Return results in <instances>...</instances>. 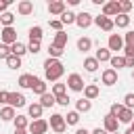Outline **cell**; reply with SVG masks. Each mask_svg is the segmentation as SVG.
Instances as JSON below:
<instances>
[{
	"label": "cell",
	"mask_w": 134,
	"mask_h": 134,
	"mask_svg": "<svg viewBox=\"0 0 134 134\" xmlns=\"http://www.w3.org/2000/svg\"><path fill=\"white\" fill-rule=\"evenodd\" d=\"M63 71H65V67H63V63H61L59 59H46V61H44V73H46V80L57 82V80L63 75Z\"/></svg>",
	"instance_id": "6da1fadb"
},
{
	"label": "cell",
	"mask_w": 134,
	"mask_h": 134,
	"mask_svg": "<svg viewBox=\"0 0 134 134\" xmlns=\"http://www.w3.org/2000/svg\"><path fill=\"white\" fill-rule=\"evenodd\" d=\"M50 128H52L57 134H63V132H65V128H67V124H65V117H63V115H59V113L50 115Z\"/></svg>",
	"instance_id": "7a4b0ae2"
},
{
	"label": "cell",
	"mask_w": 134,
	"mask_h": 134,
	"mask_svg": "<svg viewBox=\"0 0 134 134\" xmlns=\"http://www.w3.org/2000/svg\"><path fill=\"white\" fill-rule=\"evenodd\" d=\"M46 130H48V121L46 119H34L29 124V132L31 134H44Z\"/></svg>",
	"instance_id": "3957f363"
},
{
	"label": "cell",
	"mask_w": 134,
	"mask_h": 134,
	"mask_svg": "<svg viewBox=\"0 0 134 134\" xmlns=\"http://www.w3.org/2000/svg\"><path fill=\"white\" fill-rule=\"evenodd\" d=\"M67 86L71 88V90H75V92H80V90H84V80L77 75V73H71L69 77H67Z\"/></svg>",
	"instance_id": "277c9868"
},
{
	"label": "cell",
	"mask_w": 134,
	"mask_h": 134,
	"mask_svg": "<svg viewBox=\"0 0 134 134\" xmlns=\"http://www.w3.org/2000/svg\"><path fill=\"white\" fill-rule=\"evenodd\" d=\"M6 103H8V107H23L25 105V96L23 94H19V92H8V98H6Z\"/></svg>",
	"instance_id": "5b68a950"
},
{
	"label": "cell",
	"mask_w": 134,
	"mask_h": 134,
	"mask_svg": "<svg viewBox=\"0 0 134 134\" xmlns=\"http://www.w3.org/2000/svg\"><path fill=\"white\" fill-rule=\"evenodd\" d=\"M0 36H2V42H4V44H10V46H13V44L17 42V31H15L13 27H4V29L0 31Z\"/></svg>",
	"instance_id": "8992f818"
},
{
	"label": "cell",
	"mask_w": 134,
	"mask_h": 134,
	"mask_svg": "<svg viewBox=\"0 0 134 134\" xmlns=\"http://www.w3.org/2000/svg\"><path fill=\"white\" fill-rule=\"evenodd\" d=\"M92 21H94L100 29H105V31H111V29H113V21H111L109 17H105V15H98V17H94Z\"/></svg>",
	"instance_id": "52a82bcc"
},
{
	"label": "cell",
	"mask_w": 134,
	"mask_h": 134,
	"mask_svg": "<svg viewBox=\"0 0 134 134\" xmlns=\"http://www.w3.org/2000/svg\"><path fill=\"white\" fill-rule=\"evenodd\" d=\"M103 15L105 17H117L119 15V2H107L105 6H103Z\"/></svg>",
	"instance_id": "ba28073f"
},
{
	"label": "cell",
	"mask_w": 134,
	"mask_h": 134,
	"mask_svg": "<svg viewBox=\"0 0 134 134\" xmlns=\"http://www.w3.org/2000/svg\"><path fill=\"white\" fill-rule=\"evenodd\" d=\"M121 48H124V40H121V36L111 34V36H109V50H121Z\"/></svg>",
	"instance_id": "9c48e42d"
},
{
	"label": "cell",
	"mask_w": 134,
	"mask_h": 134,
	"mask_svg": "<svg viewBox=\"0 0 134 134\" xmlns=\"http://www.w3.org/2000/svg\"><path fill=\"white\" fill-rule=\"evenodd\" d=\"M115 82H117V71H115V69H105V71H103V84L113 86Z\"/></svg>",
	"instance_id": "30bf717a"
},
{
	"label": "cell",
	"mask_w": 134,
	"mask_h": 134,
	"mask_svg": "<svg viewBox=\"0 0 134 134\" xmlns=\"http://www.w3.org/2000/svg\"><path fill=\"white\" fill-rule=\"evenodd\" d=\"M48 10H50V15H63L65 13V2L63 0H54V2L48 4Z\"/></svg>",
	"instance_id": "8fae6325"
},
{
	"label": "cell",
	"mask_w": 134,
	"mask_h": 134,
	"mask_svg": "<svg viewBox=\"0 0 134 134\" xmlns=\"http://www.w3.org/2000/svg\"><path fill=\"white\" fill-rule=\"evenodd\" d=\"M117 124H119V121H117V117H113L111 113H109V115H105V130H107V132H111V134H113V132H117Z\"/></svg>",
	"instance_id": "7c38bea8"
},
{
	"label": "cell",
	"mask_w": 134,
	"mask_h": 134,
	"mask_svg": "<svg viewBox=\"0 0 134 134\" xmlns=\"http://www.w3.org/2000/svg\"><path fill=\"white\" fill-rule=\"evenodd\" d=\"M75 23L80 27H88L92 23V15L90 13H80V15H75Z\"/></svg>",
	"instance_id": "4fadbf2b"
},
{
	"label": "cell",
	"mask_w": 134,
	"mask_h": 134,
	"mask_svg": "<svg viewBox=\"0 0 134 134\" xmlns=\"http://www.w3.org/2000/svg\"><path fill=\"white\" fill-rule=\"evenodd\" d=\"M65 44H67V34L61 29V31H57V36H54V42H52V46H57V48H65Z\"/></svg>",
	"instance_id": "5bb4252c"
},
{
	"label": "cell",
	"mask_w": 134,
	"mask_h": 134,
	"mask_svg": "<svg viewBox=\"0 0 134 134\" xmlns=\"http://www.w3.org/2000/svg\"><path fill=\"white\" fill-rule=\"evenodd\" d=\"M31 90L36 92V94H46V84H44V80H38V77H34V82H31Z\"/></svg>",
	"instance_id": "9a60e30c"
},
{
	"label": "cell",
	"mask_w": 134,
	"mask_h": 134,
	"mask_svg": "<svg viewBox=\"0 0 134 134\" xmlns=\"http://www.w3.org/2000/svg\"><path fill=\"white\" fill-rule=\"evenodd\" d=\"M132 119H134V111L132 109H121V113L117 115V121H124V124H132Z\"/></svg>",
	"instance_id": "2e32d148"
},
{
	"label": "cell",
	"mask_w": 134,
	"mask_h": 134,
	"mask_svg": "<svg viewBox=\"0 0 134 134\" xmlns=\"http://www.w3.org/2000/svg\"><path fill=\"white\" fill-rule=\"evenodd\" d=\"M25 52H27V46L21 44V42H15V44L10 46V54H15V57H23Z\"/></svg>",
	"instance_id": "e0dca14e"
},
{
	"label": "cell",
	"mask_w": 134,
	"mask_h": 134,
	"mask_svg": "<svg viewBox=\"0 0 134 134\" xmlns=\"http://www.w3.org/2000/svg\"><path fill=\"white\" fill-rule=\"evenodd\" d=\"M84 96H86V100H92V98H96V96H98V86H94V84L86 86V88H84Z\"/></svg>",
	"instance_id": "ac0fdd59"
},
{
	"label": "cell",
	"mask_w": 134,
	"mask_h": 134,
	"mask_svg": "<svg viewBox=\"0 0 134 134\" xmlns=\"http://www.w3.org/2000/svg\"><path fill=\"white\" fill-rule=\"evenodd\" d=\"M29 117H34V119H42V105H40V103L29 105Z\"/></svg>",
	"instance_id": "d6986e66"
},
{
	"label": "cell",
	"mask_w": 134,
	"mask_h": 134,
	"mask_svg": "<svg viewBox=\"0 0 134 134\" xmlns=\"http://www.w3.org/2000/svg\"><path fill=\"white\" fill-rule=\"evenodd\" d=\"M113 25H117V27H128V25H130V17H128V15H124V13H119V15L115 17Z\"/></svg>",
	"instance_id": "ffe728a7"
},
{
	"label": "cell",
	"mask_w": 134,
	"mask_h": 134,
	"mask_svg": "<svg viewBox=\"0 0 134 134\" xmlns=\"http://www.w3.org/2000/svg\"><path fill=\"white\" fill-rule=\"evenodd\" d=\"M94 59L100 61V63H103V61H111V50H109V48H98Z\"/></svg>",
	"instance_id": "44dd1931"
},
{
	"label": "cell",
	"mask_w": 134,
	"mask_h": 134,
	"mask_svg": "<svg viewBox=\"0 0 134 134\" xmlns=\"http://www.w3.org/2000/svg\"><path fill=\"white\" fill-rule=\"evenodd\" d=\"M54 103H57V98H54L52 94H48V92L40 96V105H42V109H44V107H52Z\"/></svg>",
	"instance_id": "7402d4cb"
},
{
	"label": "cell",
	"mask_w": 134,
	"mask_h": 134,
	"mask_svg": "<svg viewBox=\"0 0 134 134\" xmlns=\"http://www.w3.org/2000/svg\"><path fill=\"white\" fill-rule=\"evenodd\" d=\"M19 13H21V15H29V13H34V4H31L29 0L19 2Z\"/></svg>",
	"instance_id": "603a6c76"
},
{
	"label": "cell",
	"mask_w": 134,
	"mask_h": 134,
	"mask_svg": "<svg viewBox=\"0 0 134 134\" xmlns=\"http://www.w3.org/2000/svg\"><path fill=\"white\" fill-rule=\"evenodd\" d=\"M42 40V27H31L29 29V42H40Z\"/></svg>",
	"instance_id": "cb8c5ba5"
},
{
	"label": "cell",
	"mask_w": 134,
	"mask_h": 134,
	"mask_svg": "<svg viewBox=\"0 0 134 134\" xmlns=\"http://www.w3.org/2000/svg\"><path fill=\"white\" fill-rule=\"evenodd\" d=\"M0 21L4 23V27H10V25H13V21H15V15L6 10V13H2V15H0Z\"/></svg>",
	"instance_id": "d4e9b609"
},
{
	"label": "cell",
	"mask_w": 134,
	"mask_h": 134,
	"mask_svg": "<svg viewBox=\"0 0 134 134\" xmlns=\"http://www.w3.org/2000/svg\"><path fill=\"white\" fill-rule=\"evenodd\" d=\"M63 25H69V23H75V15L73 13H69V10H65L63 15H61V19H59Z\"/></svg>",
	"instance_id": "484cf974"
},
{
	"label": "cell",
	"mask_w": 134,
	"mask_h": 134,
	"mask_svg": "<svg viewBox=\"0 0 134 134\" xmlns=\"http://www.w3.org/2000/svg\"><path fill=\"white\" fill-rule=\"evenodd\" d=\"M6 65H8L10 69H17V67H21V57L8 54V59H6Z\"/></svg>",
	"instance_id": "4316f807"
},
{
	"label": "cell",
	"mask_w": 134,
	"mask_h": 134,
	"mask_svg": "<svg viewBox=\"0 0 134 134\" xmlns=\"http://www.w3.org/2000/svg\"><path fill=\"white\" fill-rule=\"evenodd\" d=\"M31 82H34V75H29V73H25V75L19 77V86L21 88H31Z\"/></svg>",
	"instance_id": "83f0119b"
},
{
	"label": "cell",
	"mask_w": 134,
	"mask_h": 134,
	"mask_svg": "<svg viewBox=\"0 0 134 134\" xmlns=\"http://www.w3.org/2000/svg\"><path fill=\"white\" fill-rule=\"evenodd\" d=\"M0 117H2L4 121H10V119L15 117V109H13V107H4V109L0 111Z\"/></svg>",
	"instance_id": "f1b7e54d"
},
{
	"label": "cell",
	"mask_w": 134,
	"mask_h": 134,
	"mask_svg": "<svg viewBox=\"0 0 134 134\" xmlns=\"http://www.w3.org/2000/svg\"><path fill=\"white\" fill-rule=\"evenodd\" d=\"M84 67H86V71H96L98 61H96L94 57H90V59H86V61H84Z\"/></svg>",
	"instance_id": "f546056e"
},
{
	"label": "cell",
	"mask_w": 134,
	"mask_h": 134,
	"mask_svg": "<svg viewBox=\"0 0 134 134\" xmlns=\"http://www.w3.org/2000/svg\"><path fill=\"white\" fill-rule=\"evenodd\" d=\"M90 46H92V42H90V38H80V40H77V48H80L82 52H86V50H88Z\"/></svg>",
	"instance_id": "4dcf8cb0"
},
{
	"label": "cell",
	"mask_w": 134,
	"mask_h": 134,
	"mask_svg": "<svg viewBox=\"0 0 134 134\" xmlns=\"http://www.w3.org/2000/svg\"><path fill=\"white\" fill-rule=\"evenodd\" d=\"M77 121H80V113H77V111H71V113H67V117H65V124H71V126H73V124H77Z\"/></svg>",
	"instance_id": "1f68e13d"
},
{
	"label": "cell",
	"mask_w": 134,
	"mask_h": 134,
	"mask_svg": "<svg viewBox=\"0 0 134 134\" xmlns=\"http://www.w3.org/2000/svg\"><path fill=\"white\" fill-rule=\"evenodd\" d=\"M15 128H23V130H25V128H27V117H25V115H17V117H15Z\"/></svg>",
	"instance_id": "d6a6232c"
},
{
	"label": "cell",
	"mask_w": 134,
	"mask_h": 134,
	"mask_svg": "<svg viewBox=\"0 0 134 134\" xmlns=\"http://www.w3.org/2000/svg\"><path fill=\"white\" fill-rule=\"evenodd\" d=\"M111 65L117 67V69H119V67H126V59H124V57H111Z\"/></svg>",
	"instance_id": "836d02e7"
},
{
	"label": "cell",
	"mask_w": 134,
	"mask_h": 134,
	"mask_svg": "<svg viewBox=\"0 0 134 134\" xmlns=\"http://www.w3.org/2000/svg\"><path fill=\"white\" fill-rule=\"evenodd\" d=\"M61 94H65V84H54V86H52V96L57 98V96H61Z\"/></svg>",
	"instance_id": "e575fe53"
},
{
	"label": "cell",
	"mask_w": 134,
	"mask_h": 134,
	"mask_svg": "<svg viewBox=\"0 0 134 134\" xmlns=\"http://www.w3.org/2000/svg\"><path fill=\"white\" fill-rule=\"evenodd\" d=\"M132 8V2L130 0H121L119 2V13H124V15H128V10Z\"/></svg>",
	"instance_id": "d590c367"
},
{
	"label": "cell",
	"mask_w": 134,
	"mask_h": 134,
	"mask_svg": "<svg viewBox=\"0 0 134 134\" xmlns=\"http://www.w3.org/2000/svg\"><path fill=\"white\" fill-rule=\"evenodd\" d=\"M77 111H90V100L80 98V100H77Z\"/></svg>",
	"instance_id": "8d00e7d4"
},
{
	"label": "cell",
	"mask_w": 134,
	"mask_h": 134,
	"mask_svg": "<svg viewBox=\"0 0 134 134\" xmlns=\"http://www.w3.org/2000/svg\"><path fill=\"white\" fill-rule=\"evenodd\" d=\"M124 107H126V109H134V94H132V92L126 94V98H124Z\"/></svg>",
	"instance_id": "74e56055"
},
{
	"label": "cell",
	"mask_w": 134,
	"mask_h": 134,
	"mask_svg": "<svg viewBox=\"0 0 134 134\" xmlns=\"http://www.w3.org/2000/svg\"><path fill=\"white\" fill-rule=\"evenodd\" d=\"M48 52H50V59H59V57L63 54V50H61V48H57V46H52V44H50Z\"/></svg>",
	"instance_id": "f35d334b"
},
{
	"label": "cell",
	"mask_w": 134,
	"mask_h": 134,
	"mask_svg": "<svg viewBox=\"0 0 134 134\" xmlns=\"http://www.w3.org/2000/svg\"><path fill=\"white\" fill-rule=\"evenodd\" d=\"M121 109H124V105H119V103H113V105H111V115H113V117H117V115L121 113Z\"/></svg>",
	"instance_id": "ab89813d"
},
{
	"label": "cell",
	"mask_w": 134,
	"mask_h": 134,
	"mask_svg": "<svg viewBox=\"0 0 134 134\" xmlns=\"http://www.w3.org/2000/svg\"><path fill=\"white\" fill-rule=\"evenodd\" d=\"M27 52H31V54L40 52V42H29V46H27Z\"/></svg>",
	"instance_id": "60d3db41"
},
{
	"label": "cell",
	"mask_w": 134,
	"mask_h": 134,
	"mask_svg": "<svg viewBox=\"0 0 134 134\" xmlns=\"http://www.w3.org/2000/svg\"><path fill=\"white\" fill-rule=\"evenodd\" d=\"M8 54H10V48L6 44H0V59H8Z\"/></svg>",
	"instance_id": "b9f144b4"
},
{
	"label": "cell",
	"mask_w": 134,
	"mask_h": 134,
	"mask_svg": "<svg viewBox=\"0 0 134 134\" xmlns=\"http://www.w3.org/2000/svg\"><path fill=\"white\" fill-rule=\"evenodd\" d=\"M57 103H59L61 107H67V105H69V96H67V94H61V96H57Z\"/></svg>",
	"instance_id": "7bdbcfd3"
},
{
	"label": "cell",
	"mask_w": 134,
	"mask_h": 134,
	"mask_svg": "<svg viewBox=\"0 0 134 134\" xmlns=\"http://www.w3.org/2000/svg\"><path fill=\"white\" fill-rule=\"evenodd\" d=\"M126 46L134 48V31H128V34H126Z\"/></svg>",
	"instance_id": "ee69618b"
},
{
	"label": "cell",
	"mask_w": 134,
	"mask_h": 134,
	"mask_svg": "<svg viewBox=\"0 0 134 134\" xmlns=\"http://www.w3.org/2000/svg\"><path fill=\"white\" fill-rule=\"evenodd\" d=\"M50 27H54L57 31H61V27H63V23H61L59 19H52V21H50Z\"/></svg>",
	"instance_id": "f6af8a7d"
},
{
	"label": "cell",
	"mask_w": 134,
	"mask_h": 134,
	"mask_svg": "<svg viewBox=\"0 0 134 134\" xmlns=\"http://www.w3.org/2000/svg\"><path fill=\"white\" fill-rule=\"evenodd\" d=\"M8 0H0V13H6V8H8Z\"/></svg>",
	"instance_id": "bcb514c9"
},
{
	"label": "cell",
	"mask_w": 134,
	"mask_h": 134,
	"mask_svg": "<svg viewBox=\"0 0 134 134\" xmlns=\"http://www.w3.org/2000/svg\"><path fill=\"white\" fill-rule=\"evenodd\" d=\"M124 52H126V57H134V48H130V46H126Z\"/></svg>",
	"instance_id": "7dc6e473"
},
{
	"label": "cell",
	"mask_w": 134,
	"mask_h": 134,
	"mask_svg": "<svg viewBox=\"0 0 134 134\" xmlns=\"http://www.w3.org/2000/svg\"><path fill=\"white\" fill-rule=\"evenodd\" d=\"M126 67H134V57H126Z\"/></svg>",
	"instance_id": "c3c4849f"
},
{
	"label": "cell",
	"mask_w": 134,
	"mask_h": 134,
	"mask_svg": "<svg viewBox=\"0 0 134 134\" xmlns=\"http://www.w3.org/2000/svg\"><path fill=\"white\" fill-rule=\"evenodd\" d=\"M90 134H109V132H107L105 128H96V130H92Z\"/></svg>",
	"instance_id": "681fc988"
},
{
	"label": "cell",
	"mask_w": 134,
	"mask_h": 134,
	"mask_svg": "<svg viewBox=\"0 0 134 134\" xmlns=\"http://www.w3.org/2000/svg\"><path fill=\"white\" fill-rule=\"evenodd\" d=\"M6 98H8V92H0V103H6Z\"/></svg>",
	"instance_id": "f907efd6"
},
{
	"label": "cell",
	"mask_w": 134,
	"mask_h": 134,
	"mask_svg": "<svg viewBox=\"0 0 134 134\" xmlns=\"http://www.w3.org/2000/svg\"><path fill=\"white\" fill-rule=\"evenodd\" d=\"M75 134H90V132H88L86 128H77V130H75Z\"/></svg>",
	"instance_id": "816d5d0a"
},
{
	"label": "cell",
	"mask_w": 134,
	"mask_h": 134,
	"mask_svg": "<svg viewBox=\"0 0 134 134\" xmlns=\"http://www.w3.org/2000/svg\"><path fill=\"white\" fill-rule=\"evenodd\" d=\"M15 134H27V132H25L23 128H15Z\"/></svg>",
	"instance_id": "f5cc1de1"
},
{
	"label": "cell",
	"mask_w": 134,
	"mask_h": 134,
	"mask_svg": "<svg viewBox=\"0 0 134 134\" xmlns=\"http://www.w3.org/2000/svg\"><path fill=\"white\" fill-rule=\"evenodd\" d=\"M126 134H134V130H128V132H126Z\"/></svg>",
	"instance_id": "db71d44e"
},
{
	"label": "cell",
	"mask_w": 134,
	"mask_h": 134,
	"mask_svg": "<svg viewBox=\"0 0 134 134\" xmlns=\"http://www.w3.org/2000/svg\"><path fill=\"white\" fill-rule=\"evenodd\" d=\"M130 130H134V121H132V126H130Z\"/></svg>",
	"instance_id": "11a10c76"
},
{
	"label": "cell",
	"mask_w": 134,
	"mask_h": 134,
	"mask_svg": "<svg viewBox=\"0 0 134 134\" xmlns=\"http://www.w3.org/2000/svg\"><path fill=\"white\" fill-rule=\"evenodd\" d=\"M113 134H117V132H113Z\"/></svg>",
	"instance_id": "9f6ffc18"
},
{
	"label": "cell",
	"mask_w": 134,
	"mask_h": 134,
	"mask_svg": "<svg viewBox=\"0 0 134 134\" xmlns=\"http://www.w3.org/2000/svg\"><path fill=\"white\" fill-rule=\"evenodd\" d=\"M132 75H134V73H132Z\"/></svg>",
	"instance_id": "6f0895ef"
}]
</instances>
